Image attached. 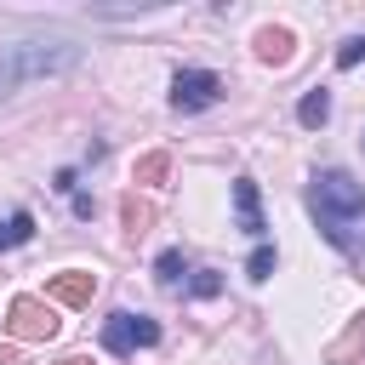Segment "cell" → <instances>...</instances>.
<instances>
[{"label": "cell", "instance_id": "obj_3", "mask_svg": "<svg viewBox=\"0 0 365 365\" xmlns=\"http://www.w3.org/2000/svg\"><path fill=\"white\" fill-rule=\"evenodd\" d=\"M57 302H46V297H11L6 302V331L17 336V342H51L57 336Z\"/></svg>", "mask_w": 365, "mask_h": 365}, {"label": "cell", "instance_id": "obj_11", "mask_svg": "<svg viewBox=\"0 0 365 365\" xmlns=\"http://www.w3.org/2000/svg\"><path fill=\"white\" fill-rule=\"evenodd\" d=\"M154 279H160L165 291H177V285L188 279V257H182L177 245H171V251H160V257H154Z\"/></svg>", "mask_w": 365, "mask_h": 365}, {"label": "cell", "instance_id": "obj_14", "mask_svg": "<svg viewBox=\"0 0 365 365\" xmlns=\"http://www.w3.org/2000/svg\"><path fill=\"white\" fill-rule=\"evenodd\" d=\"M165 171H171V154H165V148H154V154H143V160H137V182H148V188H154V182H165Z\"/></svg>", "mask_w": 365, "mask_h": 365}, {"label": "cell", "instance_id": "obj_10", "mask_svg": "<svg viewBox=\"0 0 365 365\" xmlns=\"http://www.w3.org/2000/svg\"><path fill=\"white\" fill-rule=\"evenodd\" d=\"M297 120H302L308 131H319V125L331 120V91H325V86H314V91H308V97L297 103Z\"/></svg>", "mask_w": 365, "mask_h": 365}, {"label": "cell", "instance_id": "obj_16", "mask_svg": "<svg viewBox=\"0 0 365 365\" xmlns=\"http://www.w3.org/2000/svg\"><path fill=\"white\" fill-rule=\"evenodd\" d=\"M359 63H365V34H354V40L336 46V68H359Z\"/></svg>", "mask_w": 365, "mask_h": 365}, {"label": "cell", "instance_id": "obj_7", "mask_svg": "<svg viewBox=\"0 0 365 365\" xmlns=\"http://www.w3.org/2000/svg\"><path fill=\"white\" fill-rule=\"evenodd\" d=\"M251 46H257V57H262V63H274V68H285V63L297 57V34H291V29H274V23H262Z\"/></svg>", "mask_w": 365, "mask_h": 365}, {"label": "cell", "instance_id": "obj_5", "mask_svg": "<svg viewBox=\"0 0 365 365\" xmlns=\"http://www.w3.org/2000/svg\"><path fill=\"white\" fill-rule=\"evenodd\" d=\"M222 103V74L211 68H177L171 74V108L177 114H205Z\"/></svg>", "mask_w": 365, "mask_h": 365}, {"label": "cell", "instance_id": "obj_18", "mask_svg": "<svg viewBox=\"0 0 365 365\" xmlns=\"http://www.w3.org/2000/svg\"><path fill=\"white\" fill-rule=\"evenodd\" d=\"M0 365H23V354L17 348H0Z\"/></svg>", "mask_w": 365, "mask_h": 365}, {"label": "cell", "instance_id": "obj_1", "mask_svg": "<svg viewBox=\"0 0 365 365\" xmlns=\"http://www.w3.org/2000/svg\"><path fill=\"white\" fill-rule=\"evenodd\" d=\"M308 217L319 222V234L348 262H365V188L348 171H336V165L314 171V182H308Z\"/></svg>", "mask_w": 365, "mask_h": 365}, {"label": "cell", "instance_id": "obj_15", "mask_svg": "<svg viewBox=\"0 0 365 365\" xmlns=\"http://www.w3.org/2000/svg\"><path fill=\"white\" fill-rule=\"evenodd\" d=\"M245 274H251V279L262 285V279L274 274V245H257V251H251V262H245Z\"/></svg>", "mask_w": 365, "mask_h": 365}, {"label": "cell", "instance_id": "obj_6", "mask_svg": "<svg viewBox=\"0 0 365 365\" xmlns=\"http://www.w3.org/2000/svg\"><path fill=\"white\" fill-rule=\"evenodd\" d=\"M91 297H97V274H86V268H63V274H51V279H46V302L91 308Z\"/></svg>", "mask_w": 365, "mask_h": 365}, {"label": "cell", "instance_id": "obj_8", "mask_svg": "<svg viewBox=\"0 0 365 365\" xmlns=\"http://www.w3.org/2000/svg\"><path fill=\"white\" fill-rule=\"evenodd\" d=\"M234 211H240V228L245 234H262V200H257V182L251 177H234Z\"/></svg>", "mask_w": 365, "mask_h": 365}, {"label": "cell", "instance_id": "obj_13", "mask_svg": "<svg viewBox=\"0 0 365 365\" xmlns=\"http://www.w3.org/2000/svg\"><path fill=\"white\" fill-rule=\"evenodd\" d=\"M23 240H34V217H29V211L0 217V251H11V245H23Z\"/></svg>", "mask_w": 365, "mask_h": 365}, {"label": "cell", "instance_id": "obj_4", "mask_svg": "<svg viewBox=\"0 0 365 365\" xmlns=\"http://www.w3.org/2000/svg\"><path fill=\"white\" fill-rule=\"evenodd\" d=\"M154 342H160V319H148V314L120 308V314L103 319V348H108L114 359H125V354H137V348H154Z\"/></svg>", "mask_w": 365, "mask_h": 365}, {"label": "cell", "instance_id": "obj_19", "mask_svg": "<svg viewBox=\"0 0 365 365\" xmlns=\"http://www.w3.org/2000/svg\"><path fill=\"white\" fill-rule=\"evenodd\" d=\"M57 365H91V359H86V354H68V359H57Z\"/></svg>", "mask_w": 365, "mask_h": 365}, {"label": "cell", "instance_id": "obj_12", "mask_svg": "<svg viewBox=\"0 0 365 365\" xmlns=\"http://www.w3.org/2000/svg\"><path fill=\"white\" fill-rule=\"evenodd\" d=\"M120 222H125V234H148V228H154V205L137 200V194H125V200H120Z\"/></svg>", "mask_w": 365, "mask_h": 365}, {"label": "cell", "instance_id": "obj_9", "mask_svg": "<svg viewBox=\"0 0 365 365\" xmlns=\"http://www.w3.org/2000/svg\"><path fill=\"white\" fill-rule=\"evenodd\" d=\"M359 354H365V314H354L348 331L325 348V365H348V359H359Z\"/></svg>", "mask_w": 365, "mask_h": 365}, {"label": "cell", "instance_id": "obj_17", "mask_svg": "<svg viewBox=\"0 0 365 365\" xmlns=\"http://www.w3.org/2000/svg\"><path fill=\"white\" fill-rule=\"evenodd\" d=\"M188 291H194V297H217V291H222V274H217V268H200V274L188 279Z\"/></svg>", "mask_w": 365, "mask_h": 365}, {"label": "cell", "instance_id": "obj_2", "mask_svg": "<svg viewBox=\"0 0 365 365\" xmlns=\"http://www.w3.org/2000/svg\"><path fill=\"white\" fill-rule=\"evenodd\" d=\"M74 46L63 40H17V46H0V97H11L23 80H46V74H63L74 68Z\"/></svg>", "mask_w": 365, "mask_h": 365}]
</instances>
